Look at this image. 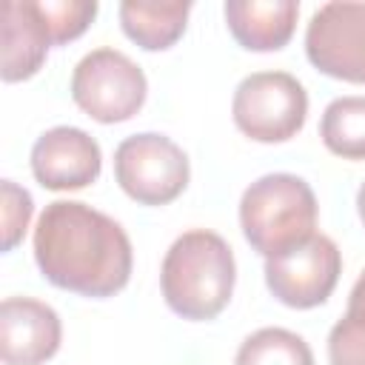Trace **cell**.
I'll return each instance as SVG.
<instances>
[{
    "label": "cell",
    "instance_id": "cell-1",
    "mask_svg": "<svg viewBox=\"0 0 365 365\" xmlns=\"http://www.w3.org/2000/svg\"><path fill=\"white\" fill-rule=\"evenodd\" d=\"M31 254L46 282L88 299L120 294L134 271L125 228L80 200H54L40 211Z\"/></svg>",
    "mask_w": 365,
    "mask_h": 365
},
{
    "label": "cell",
    "instance_id": "cell-2",
    "mask_svg": "<svg viewBox=\"0 0 365 365\" xmlns=\"http://www.w3.org/2000/svg\"><path fill=\"white\" fill-rule=\"evenodd\" d=\"M237 285V259L228 240L211 228L182 231L160 265V291L165 305L188 319L208 322L220 317Z\"/></svg>",
    "mask_w": 365,
    "mask_h": 365
},
{
    "label": "cell",
    "instance_id": "cell-3",
    "mask_svg": "<svg viewBox=\"0 0 365 365\" xmlns=\"http://www.w3.org/2000/svg\"><path fill=\"white\" fill-rule=\"evenodd\" d=\"M240 228L259 257H277L317 234L319 202L314 188L288 171L257 177L240 197Z\"/></svg>",
    "mask_w": 365,
    "mask_h": 365
},
{
    "label": "cell",
    "instance_id": "cell-4",
    "mask_svg": "<svg viewBox=\"0 0 365 365\" xmlns=\"http://www.w3.org/2000/svg\"><path fill=\"white\" fill-rule=\"evenodd\" d=\"M231 120L254 143H288L308 120V91L291 71H254L234 88Z\"/></svg>",
    "mask_w": 365,
    "mask_h": 365
},
{
    "label": "cell",
    "instance_id": "cell-5",
    "mask_svg": "<svg viewBox=\"0 0 365 365\" xmlns=\"http://www.w3.org/2000/svg\"><path fill=\"white\" fill-rule=\"evenodd\" d=\"M145 71L120 48H91L71 71V100L94 123H125L145 106Z\"/></svg>",
    "mask_w": 365,
    "mask_h": 365
},
{
    "label": "cell",
    "instance_id": "cell-6",
    "mask_svg": "<svg viewBox=\"0 0 365 365\" xmlns=\"http://www.w3.org/2000/svg\"><path fill=\"white\" fill-rule=\"evenodd\" d=\"M114 180L140 205L160 208L174 202L191 180L188 154L160 131L125 137L114 148Z\"/></svg>",
    "mask_w": 365,
    "mask_h": 365
},
{
    "label": "cell",
    "instance_id": "cell-7",
    "mask_svg": "<svg viewBox=\"0 0 365 365\" xmlns=\"http://www.w3.org/2000/svg\"><path fill=\"white\" fill-rule=\"evenodd\" d=\"M262 274L277 302L294 311H308L328 302L334 294L342 274V251L328 234L317 231L305 242L268 257Z\"/></svg>",
    "mask_w": 365,
    "mask_h": 365
},
{
    "label": "cell",
    "instance_id": "cell-8",
    "mask_svg": "<svg viewBox=\"0 0 365 365\" xmlns=\"http://www.w3.org/2000/svg\"><path fill=\"white\" fill-rule=\"evenodd\" d=\"M305 57L334 80L365 86V3H322L305 26Z\"/></svg>",
    "mask_w": 365,
    "mask_h": 365
},
{
    "label": "cell",
    "instance_id": "cell-9",
    "mask_svg": "<svg viewBox=\"0 0 365 365\" xmlns=\"http://www.w3.org/2000/svg\"><path fill=\"white\" fill-rule=\"evenodd\" d=\"M29 165L46 191H83L97 182L103 151L88 131L77 125H54L34 140Z\"/></svg>",
    "mask_w": 365,
    "mask_h": 365
},
{
    "label": "cell",
    "instance_id": "cell-10",
    "mask_svg": "<svg viewBox=\"0 0 365 365\" xmlns=\"http://www.w3.org/2000/svg\"><path fill=\"white\" fill-rule=\"evenodd\" d=\"M63 342L60 314L34 297H6L0 302V362L43 365Z\"/></svg>",
    "mask_w": 365,
    "mask_h": 365
},
{
    "label": "cell",
    "instance_id": "cell-11",
    "mask_svg": "<svg viewBox=\"0 0 365 365\" xmlns=\"http://www.w3.org/2000/svg\"><path fill=\"white\" fill-rule=\"evenodd\" d=\"M54 46L40 0L0 3V77L3 83L31 80Z\"/></svg>",
    "mask_w": 365,
    "mask_h": 365
},
{
    "label": "cell",
    "instance_id": "cell-12",
    "mask_svg": "<svg viewBox=\"0 0 365 365\" xmlns=\"http://www.w3.org/2000/svg\"><path fill=\"white\" fill-rule=\"evenodd\" d=\"M231 37L245 51H279L291 43L299 20L297 0H228L222 6Z\"/></svg>",
    "mask_w": 365,
    "mask_h": 365
},
{
    "label": "cell",
    "instance_id": "cell-13",
    "mask_svg": "<svg viewBox=\"0 0 365 365\" xmlns=\"http://www.w3.org/2000/svg\"><path fill=\"white\" fill-rule=\"evenodd\" d=\"M194 3L191 0H168V3H148V0H125L120 3V26L123 34L145 51H165L171 48L188 26Z\"/></svg>",
    "mask_w": 365,
    "mask_h": 365
},
{
    "label": "cell",
    "instance_id": "cell-14",
    "mask_svg": "<svg viewBox=\"0 0 365 365\" xmlns=\"http://www.w3.org/2000/svg\"><path fill=\"white\" fill-rule=\"evenodd\" d=\"M319 140L334 157L365 163V94L331 100L319 117Z\"/></svg>",
    "mask_w": 365,
    "mask_h": 365
},
{
    "label": "cell",
    "instance_id": "cell-15",
    "mask_svg": "<svg viewBox=\"0 0 365 365\" xmlns=\"http://www.w3.org/2000/svg\"><path fill=\"white\" fill-rule=\"evenodd\" d=\"M234 365H317V359L305 336L279 325H265L240 342Z\"/></svg>",
    "mask_w": 365,
    "mask_h": 365
},
{
    "label": "cell",
    "instance_id": "cell-16",
    "mask_svg": "<svg viewBox=\"0 0 365 365\" xmlns=\"http://www.w3.org/2000/svg\"><path fill=\"white\" fill-rule=\"evenodd\" d=\"M328 365H365V311H351L334 322L325 342Z\"/></svg>",
    "mask_w": 365,
    "mask_h": 365
},
{
    "label": "cell",
    "instance_id": "cell-17",
    "mask_svg": "<svg viewBox=\"0 0 365 365\" xmlns=\"http://www.w3.org/2000/svg\"><path fill=\"white\" fill-rule=\"evenodd\" d=\"M40 3H43L54 46L71 43L80 34H86V29L94 23L100 11L94 0H40Z\"/></svg>",
    "mask_w": 365,
    "mask_h": 365
},
{
    "label": "cell",
    "instance_id": "cell-18",
    "mask_svg": "<svg viewBox=\"0 0 365 365\" xmlns=\"http://www.w3.org/2000/svg\"><path fill=\"white\" fill-rule=\"evenodd\" d=\"M34 214L31 194L17 185L14 180L0 182V234H3V251H11L17 242H23Z\"/></svg>",
    "mask_w": 365,
    "mask_h": 365
},
{
    "label": "cell",
    "instance_id": "cell-19",
    "mask_svg": "<svg viewBox=\"0 0 365 365\" xmlns=\"http://www.w3.org/2000/svg\"><path fill=\"white\" fill-rule=\"evenodd\" d=\"M348 308L351 311H365V268L359 271V277H356V282L348 294Z\"/></svg>",
    "mask_w": 365,
    "mask_h": 365
},
{
    "label": "cell",
    "instance_id": "cell-20",
    "mask_svg": "<svg viewBox=\"0 0 365 365\" xmlns=\"http://www.w3.org/2000/svg\"><path fill=\"white\" fill-rule=\"evenodd\" d=\"M356 214H359V222L365 225V182H362L359 191H356Z\"/></svg>",
    "mask_w": 365,
    "mask_h": 365
}]
</instances>
